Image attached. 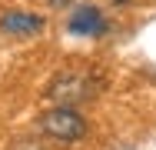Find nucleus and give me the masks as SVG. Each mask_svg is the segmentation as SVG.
<instances>
[{"label": "nucleus", "instance_id": "obj_1", "mask_svg": "<svg viewBox=\"0 0 156 150\" xmlns=\"http://www.w3.org/2000/svg\"><path fill=\"white\" fill-rule=\"evenodd\" d=\"M93 93H96V80H93V73H87V70H63L47 87V97L57 107H76V103L90 100Z\"/></svg>", "mask_w": 156, "mask_h": 150}, {"label": "nucleus", "instance_id": "obj_2", "mask_svg": "<svg viewBox=\"0 0 156 150\" xmlns=\"http://www.w3.org/2000/svg\"><path fill=\"white\" fill-rule=\"evenodd\" d=\"M87 130H90L87 120L73 107H53V110H47L40 117V133L57 140V144H76V140L87 137Z\"/></svg>", "mask_w": 156, "mask_h": 150}, {"label": "nucleus", "instance_id": "obj_3", "mask_svg": "<svg viewBox=\"0 0 156 150\" xmlns=\"http://www.w3.org/2000/svg\"><path fill=\"white\" fill-rule=\"evenodd\" d=\"M66 30L76 33V37H100V33H106V20H103V13H100L96 3H83V7H76L70 13Z\"/></svg>", "mask_w": 156, "mask_h": 150}, {"label": "nucleus", "instance_id": "obj_4", "mask_svg": "<svg viewBox=\"0 0 156 150\" xmlns=\"http://www.w3.org/2000/svg\"><path fill=\"white\" fill-rule=\"evenodd\" d=\"M0 30L10 37H33L43 30V17L40 13H23V10H7L0 13Z\"/></svg>", "mask_w": 156, "mask_h": 150}, {"label": "nucleus", "instance_id": "obj_5", "mask_svg": "<svg viewBox=\"0 0 156 150\" xmlns=\"http://www.w3.org/2000/svg\"><path fill=\"white\" fill-rule=\"evenodd\" d=\"M13 150H43V147H40L37 140H20V144H17Z\"/></svg>", "mask_w": 156, "mask_h": 150}, {"label": "nucleus", "instance_id": "obj_6", "mask_svg": "<svg viewBox=\"0 0 156 150\" xmlns=\"http://www.w3.org/2000/svg\"><path fill=\"white\" fill-rule=\"evenodd\" d=\"M50 7H70V3H76V0H47Z\"/></svg>", "mask_w": 156, "mask_h": 150}]
</instances>
